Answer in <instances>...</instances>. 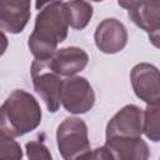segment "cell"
Listing matches in <instances>:
<instances>
[{
  "label": "cell",
  "instance_id": "1",
  "mask_svg": "<svg viewBox=\"0 0 160 160\" xmlns=\"http://www.w3.org/2000/svg\"><path fill=\"white\" fill-rule=\"evenodd\" d=\"M40 11L35 18V25L28 40V46L35 59H50L58 50V45L68 36V20L64 1L36 4Z\"/></svg>",
  "mask_w": 160,
  "mask_h": 160
},
{
  "label": "cell",
  "instance_id": "2",
  "mask_svg": "<svg viewBox=\"0 0 160 160\" xmlns=\"http://www.w3.org/2000/svg\"><path fill=\"white\" fill-rule=\"evenodd\" d=\"M41 122V108L28 91L16 89L0 106V131L19 138L35 130Z\"/></svg>",
  "mask_w": 160,
  "mask_h": 160
},
{
  "label": "cell",
  "instance_id": "3",
  "mask_svg": "<svg viewBox=\"0 0 160 160\" xmlns=\"http://www.w3.org/2000/svg\"><path fill=\"white\" fill-rule=\"evenodd\" d=\"M56 142L64 160H75L90 150L88 126L76 116L66 118L56 130Z\"/></svg>",
  "mask_w": 160,
  "mask_h": 160
},
{
  "label": "cell",
  "instance_id": "4",
  "mask_svg": "<svg viewBox=\"0 0 160 160\" xmlns=\"http://www.w3.org/2000/svg\"><path fill=\"white\" fill-rule=\"evenodd\" d=\"M51 59V58H50ZM50 59H35L31 64V79L35 91L46 104L50 112H56L60 108V92L62 80L50 68Z\"/></svg>",
  "mask_w": 160,
  "mask_h": 160
},
{
  "label": "cell",
  "instance_id": "5",
  "mask_svg": "<svg viewBox=\"0 0 160 160\" xmlns=\"http://www.w3.org/2000/svg\"><path fill=\"white\" fill-rule=\"evenodd\" d=\"M60 101L71 114L88 112L95 104V92L90 82L82 76H70L62 80Z\"/></svg>",
  "mask_w": 160,
  "mask_h": 160
},
{
  "label": "cell",
  "instance_id": "6",
  "mask_svg": "<svg viewBox=\"0 0 160 160\" xmlns=\"http://www.w3.org/2000/svg\"><path fill=\"white\" fill-rule=\"evenodd\" d=\"M128 10L130 20L148 32L154 46L159 48L160 30V1H119Z\"/></svg>",
  "mask_w": 160,
  "mask_h": 160
},
{
  "label": "cell",
  "instance_id": "7",
  "mask_svg": "<svg viewBox=\"0 0 160 160\" xmlns=\"http://www.w3.org/2000/svg\"><path fill=\"white\" fill-rule=\"evenodd\" d=\"M130 81L135 95L146 105L160 104L159 70L149 62L136 64L130 71Z\"/></svg>",
  "mask_w": 160,
  "mask_h": 160
},
{
  "label": "cell",
  "instance_id": "8",
  "mask_svg": "<svg viewBox=\"0 0 160 160\" xmlns=\"http://www.w3.org/2000/svg\"><path fill=\"white\" fill-rule=\"evenodd\" d=\"M142 111L136 105L121 108L106 125V139L111 138H141Z\"/></svg>",
  "mask_w": 160,
  "mask_h": 160
},
{
  "label": "cell",
  "instance_id": "9",
  "mask_svg": "<svg viewBox=\"0 0 160 160\" xmlns=\"http://www.w3.org/2000/svg\"><path fill=\"white\" fill-rule=\"evenodd\" d=\"M95 45L101 52L115 54L121 51L128 42V31L122 22L115 18L104 19L94 34Z\"/></svg>",
  "mask_w": 160,
  "mask_h": 160
},
{
  "label": "cell",
  "instance_id": "10",
  "mask_svg": "<svg viewBox=\"0 0 160 160\" xmlns=\"http://www.w3.org/2000/svg\"><path fill=\"white\" fill-rule=\"evenodd\" d=\"M30 1L0 0V29L11 32H21L30 20Z\"/></svg>",
  "mask_w": 160,
  "mask_h": 160
},
{
  "label": "cell",
  "instance_id": "11",
  "mask_svg": "<svg viewBox=\"0 0 160 160\" xmlns=\"http://www.w3.org/2000/svg\"><path fill=\"white\" fill-rule=\"evenodd\" d=\"M89 56L85 50L76 46H68L56 50L50 59V68L59 76H75L88 65Z\"/></svg>",
  "mask_w": 160,
  "mask_h": 160
},
{
  "label": "cell",
  "instance_id": "12",
  "mask_svg": "<svg viewBox=\"0 0 160 160\" xmlns=\"http://www.w3.org/2000/svg\"><path fill=\"white\" fill-rule=\"evenodd\" d=\"M114 160H149L150 149L141 138H111L104 145Z\"/></svg>",
  "mask_w": 160,
  "mask_h": 160
},
{
  "label": "cell",
  "instance_id": "13",
  "mask_svg": "<svg viewBox=\"0 0 160 160\" xmlns=\"http://www.w3.org/2000/svg\"><path fill=\"white\" fill-rule=\"evenodd\" d=\"M65 16L68 25L76 30H82L88 26L92 16V5L86 1H66L64 2Z\"/></svg>",
  "mask_w": 160,
  "mask_h": 160
},
{
  "label": "cell",
  "instance_id": "14",
  "mask_svg": "<svg viewBox=\"0 0 160 160\" xmlns=\"http://www.w3.org/2000/svg\"><path fill=\"white\" fill-rule=\"evenodd\" d=\"M160 106L148 105L142 114V132L154 142L160 139Z\"/></svg>",
  "mask_w": 160,
  "mask_h": 160
},
{
  "label": "cell",
  "instance_id": "15",
  "mask_svg": "<svg viewBox=\"0 0 160 160\" xmlns=\"http://www.w3.org/2000/svg\"><path fill=\"white\" fill-rule=\"evenodd\" d=\"M22 150L14 138L0 131V160H21Z\"/></svg>",
  "mask_w": 160,
  "mask_h": 160
},
{
  "label": "cell",
  "instance_id": "16",
  "mask_svg": "<svg viewBox=\"0 0 160 160\" xmlns=\"http://www.w3.org/2000/svg\"><path fill=\"white\" fill-rule=\"evenodd\" d=\"M26 156L29 160H52L51 152L41 141H29L25 145Z\"/></svg>",
  "mask_w": 160,
  "mask_h": 160
},
{
  "label": "cell",
  "instance_id": "17",
  "mask_svg": "<svg viewBox=\"0 0 160 160\" xmlns=\"http://www.w3.org/2000/svg\"><path fill=\"white\" fill-rule=\"evenodd\" d=\"M75 160H114L111 152L105 148H96L95 150H89L88 152L80 155Z\"/></svg>",
  "mask_w": 160,
  "mask_h": 160
},
{
  "label": "cell",
  "instance_id": "18",
  "mask_svg": "<svg viewBox=\"0 0 160 160\" xmlns=\"http://www.w3.org/2000/svg\"><path fill=\"white\" fill-rule=\"evenodd\" d=\"M8 38H6V35L0 30V56L5 52V50L8 49Z\"/></svg>",
  "mask_w": 160,
  "mask_h": 160
}]
</instances>
